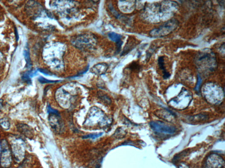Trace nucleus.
<instances>
[{"mask_svg":"<svg viewBox=\"0 0 225 168\" xmlns=\"http://www.w3.org/2000/svg\"><path fill=\"white\" fill-rule=\"evenodd\" d=\"M55 96L57 101L63 108L66 109L72 106L74 98L73 96L63 87L60 88L57 91Z\"/></svg>","mask_w":225,"mask_h":168,"instance_id":"7ed1b4c3","label":"nucleus"},{"mask_svg":"<svg viewBox=\"0 0 225 168\" xmlns=\"http://www.w3.org/2000/svg\"><path fill=\"white\" fill-rule=\"evenodd\" d=\"M17 131L26 138H30L33 136L32 128L29 125L24 124H19L16 125Z\"/></svg>","mask_w":225,"mask_h":168,"instance_id":"9b49d317","label":"nucleus"},{"mask_svg":"<svg viewBox=\"0 0 225 168\" xmlns=\"http://www.w3.org/2000/svg\"><path fill=\"white\" fill-rule=\"evenodd\" d=\"M108 68V64L104 63L98 64L94 65L90 70L91 73L97 75L105 74Z\"/></svg>","mask_w":225,"mask_h":168,"instance_id":"f8f14e48","label":"nucleus"},{"mask_svg":"<svg viewBox=\"0 0 225 168\" xmlns=\"http://www.w3.org/2000/svg\"><path fill=\"white\" fill-rule=\"evenodd\" d=\"M108 36H109V38L111 40L114 41V42H116V43L121 41V38L122 37V36L121 35L117 34L115 32H110L108 34Z\"/></svg>","mask_w":225,"mask_h":168,"instance_id":"dca6fc26","label":"nucleus"},{"mask_svg":"<svg viewBox=\"0 0 225 168\" xmlns=\"http://www.w3.org/2000/svg\"><path fill=\"white\" fill-rule=\"evenodd\" d=\"M178 26V22L176 20H171L160 27L151 31L150 35L154 37L167 36L175 30Z\"/></svg>","mask_w":225,"mask_h":168,"instance_id":"f03ea898","label":"nucleus"},{"mask_svg":"<svg viewBox=\"0 0 225 168\" xmlns=\"http://www.w3.org/2000/svg\"><path fill=\"white\" fill-rule=\"evenodd\" d=\"M150 127L157 132L165 134H173L176 131V128L173 126L160 121H153L150 123Z\"/></svg>","mask_w":225,"mask_h":168,"instance_id":"0eeeda50","label":"nucleus"},{"mask_svg":"<svg viewBox=\"0 0 225 168\" xmlns=\"http://www.w3.org/2000/svg\"><path fill=\"white\" fill-rule=\"evenodd\" d=\"M191 100H192V95L190 94V93L187 91L186 89H184L181 91L180 93L177 97L172 99V100L170 101L169 103L172 106L177 108H178L180 104V108H184L186 107L184 106L182 102L184 101L185 102L189 104ZM183 103L187 106H188L184 102Z\"/></svg>","mask_w":225,"mask_h":168,"instance_id":"6e6552de","label":"nucleus"},{"mask_svg":"<svg viewBox=\"0 0 225 168\" xmlns=\"http://www.w3.org/2000/svg\"><path fill=\"white\" fill-rule=\"evenodd\" d=\"M111 123L110 118L100 109L97 107H92L89 111L84 124L87 127L98 126L104 127L109 125Z\"/></svg>","mask_w":225,"mask_h":168,"instance_id":"f257e3e1","label":"nucleus"},{"mask_svg":"<svg viewBox=\"0 0 225 168\" xmlns=\"http://www.w3.org/2000/svg\"><path fill=\"white\" fill-rule=\"evenodd\" d=\"M3 107V100H0V111H1Z\"/></svg>","mask_w":225,"mask_h":168,"instance_id":"6ab92c4d","label":"nucleus"},{"mask_svg":"<svg viewBox=\"0 0 225 168\" xmlns=\"http://www.w3.org/2000/svg\"><path fill=\"white\" fill-rule=\"evenodd\" d=\"M49 121L50 125L53 130L57 133L62 132L64 127V124L62 123L59 113H50Z\"/></svg>","mask_w":225,"mask_h":168,"instance_id":"1a4fd4ad","label":"nucleus"},{"mask_svg":"<svg viewBox=\"0 0 225 168\" xmlns=\"http://www.w3.org/2000/svg\"><path fill=\"white\" fill-rule=\"evenodd\" d=\"M10 121L7 118H4L0 120V127L5 131L8 130L10 127Z\"/></svg>","mask_w":225,"mask_h":168,"instance_id":"4468645a","label":"nucleus"},{"mask_svg":"<svg viewBox=\"0 0 225 168\" xmlns=\"http://www.w3.org/2000/svg\"><path fill=\"white\" fill-rule=\"evenodd\" d=\"M12 140L11 144L12 155L13 156L15 161L20 162L25 157V149L24 143L22 141H20V139L17 138Z\"/></svg>","mask_w":225,"mask_h":168,"instance_id":"20e7f679","label":"nucleus"},{"mask_svg":"<svg viewBox=\"0 0 225 168\" xmlns=\"http://www.w3.org/2000/svg\"><path fill=\"white\" fill-rule=\"evenodd\" d=\"M99 98L103 102H104L107 104H110L111 101L110 97L106 95V94H105L103 93L102 92H99L98 94Z\"/></svg>","mask_w":225,"mask_h":168,"instance_id":"2eb2a0df","label":"nucleus"},{"mask_svg":"<svg viewBox=\"0 0 225 168\" xmlns=\"http://www.w3.org/2000/svg\"><path fill=\"white\" fill-rule=\"evenodd\" d=\"M207 165L209 168H220L224 166V160L218 155H211L208 158Z\"/></svg>","mask_w":225,"mask_h":168,"instance_id":"9d476101","label":"nucleus"},{"mask_svg":"<svg viewBox=\"0 0 225 168\" xmlns=\"http://www.w3.org/2000/svg\"><path fill=\"white\" fill-rule=\"evenodd\" d=\"M158 65L159 68L162 70L163 74V77L164 79H167L170 77L171 75L170 73L166 71L164 67V57H160L158 59Z\"/></svg>","mask_w":225,"mask_h":168,"instance_id":"ddd939ff","label":"nucleus"},{"mask_svg":"<svg viewBox=\"0 0 225 168\" xmlns=\"http://www.w3.org/2000/svg\"><path fill=\"white\" fill-rule=\"evenodd\" d=\"M201 82H202L201 78L199 75H198V83H197V85H196V90H198L199 89L201 85Z\"/></svg>","mask_w":225,"mask_h":168,"instance_id":"a211bd4d","label":"nucleus"},{"mask_svg":"<svg viewBox=\"0 0 225 168\" xmlns=\"http://www.w3.org/2000/svg\"><path fill=\"white\" fill-rule=\"evenodd\" d=\"M12 162V154L8 144L4 140L1 142V154L0 165L3 168H9Z\"/></svg>","mask_w":225,"mask_h":168,"instance_id":"39448f33","label":"nucleus"},{"mask_svg":"<svg viewBox=\"0 0 225 168\" xmlns=\"http://www.w3.org/2000/svg\"><path fill=\"white\" fill-rule=\"evenodd\" d=\"M102 134H103V133H91V134H88V135L83 136V138L84 139L90 138L92 139H95L99 138L100 136H102Z\"/></svg>","mask_w":225,"mask_h":168,"instance_id":"f3484780","label":"nucleus"},{"mask_svg":"<svg viewBox=\"0 0 225 168\" xmlns=\"http://www.w3.org/2000/svg\"><path fill=\"white\" fill-rule=\"evenodd\" d=\"M211 52L202 53L198 56L196 59L198 65L200 64L202 67L208 68L209 70L214 69L215 67V58L214 55ZM201 66H200V67Z\"/></svg>","mask_w":225,"mask_h":168,"instance_id":"423d86ee","label":"nucleus"}]
</instances>
